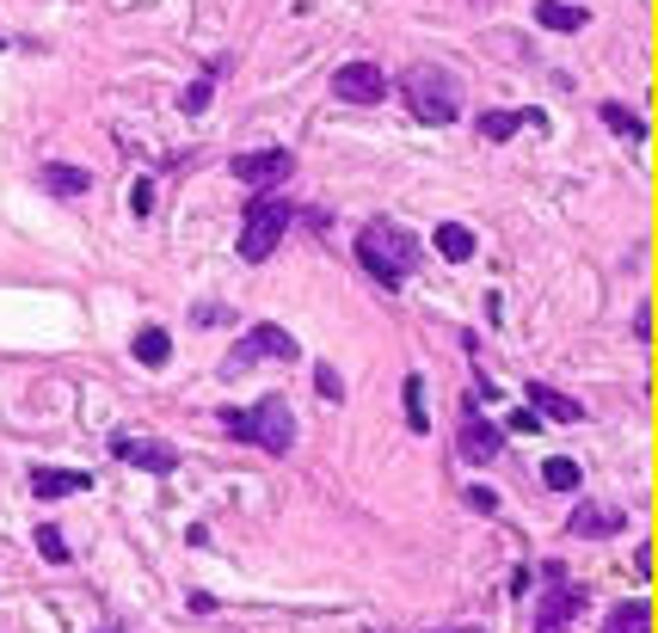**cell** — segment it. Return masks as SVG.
I'll return each instance as SVG.
<instances>
[{
  "mask_svg": "<svg viewBox=\"0 0 658 633\" xmlns=\"http://www.w3.org/2000/svg\"><path fill=\"white\" fill-rule=\"evenodd\" d=\"M505 424H511V431H524V436H536V431H548V424H541V412H536V406H524V412H511V419H505Z\"/></svg>",
  "mask_w": 658,
  "mask_h": 633,
  "instance_id": "25",
  "label": "cell"
},
{
  "mask_svg": "<svg viewBox=\"0 0 658 633\" xmlns=\"http://www.w3.org/2000/svg\"><path fill=\"white\" fill-rule=\"evenodd\" d=\"M579 609H585V591H579V584L548 579V596H541V609H536V633H567Z\"/></svg>",
  "mask_w": 658,
  "mask_h": 633,
  "instance_id": "9",
  "label": "cell"
},
{
  "mask_svg": "<svg viewBox=\"0 0 658 633\" xmlns=\"http://www.w3.org/2000/svg\"><path fill=\"white\" fill-rule=\"evenodd\" d=\"M536 26L541 31H585L591 13H585V7H567V0H536Z\"/></svg>",
  "mask_w": 658,
  "mask_h": 633,
  "instance_id": "13",
  "label": "cell"
},
{
  "mask_svg": "<svg viewBox=\"0 0 658 633\" xmlns=\"http://www.w3.org/2000/svg\"><path fill=\"white\" fill-rule=\"evenodd\" d=\"M332 93H339L345 105H376V99H388V74L376 62H345L339 74H332Z\"/></svg>",
  "mask_w": 658,
  "mask_h": 633,
  "instance_id": "7",
  "label": "cell"
},
{
  "mask_svg": "<svg viewBox=\"0 0 658 633\" xmlns=\"http://www.w3.org/2000/svg\"><path fill=\"white\" fill-rule=\"evenodd\" d=\"M315 388H320V394H327V400H345V382H339V375H332V370H327V363H320Z\"/></svg>",
  "mask_w": 658,
  "mask_h": 633,
  "instance_id": "26",
  "label": "cell"
},
{
  "mask_svg": "<svg viewBox=\"0 0 658 633\" xmlns=\"http://www.w3.org/2000/svg\"><path fill=\"white\" fill-rule=\"evenodd\" d=\"M111 455L118 462H130V468H142V474H172L179 468V449L172 443H154V436H111Z\"/></svg>",
  "mask_w": 658,
  "mask_h": 633,
  "instance_id": "8",
  "label": "cell"
},
{
  "mask_svg": "<svg viewBox=\"0 0 658 633\" xmlns=\"http://www.w3.org/2000/svg\"><path fill=\"white\" fill-rule=\"evenodd\" d=\"M567 529L579 541H609V535H621V511H609V504H579V511L567 516Z\"/></svg>",
  "mask_w": 658,
  "mask_h": 633,
  "instance_id": "11",
  "label": "cell"
},
{
  "mask_svg": "<svg viewBox=\"0 0 658 633\" xmlns=\"http://www.w3.org/2000/svg\"><path fill=\"white\" fill-rule=\"evenodd\" d=\"M172 356V339H167V326H142L136 332V363H148V370H160Z\"/></svg>",
  "mask_w": 658,
  "mask_h": 633,
  "instance_id": "17",
  "label": "cell"
},
{
  "mask_svg": "<svg viewBox=\"0 0 658 633\" xmlns=\"http://www.w3.org/2000/svg\"><path fill=\"white\" fill-rule=\"evenodd\" d=\"M529 584H536V572H529V566H517V572H511V596H524Z\"/></svg>",
  "mask_w": 658,
  "mask_h": 633,
  "instance_id": "29",
  "label": "cell"
},
{
  "mask_svg": "<svg viewBox=\"0 0 658 633\" xmlns=\"http://www.w3.org/2000/svg\"><path fill=\"white\" fill-rule=\"evenodd\" d=\"M529 406H536L541 419H554V424H585V406L572 394H560L554 382H529Z\"/></svg>",
  "mask_w": 658,
  "mask_h": 633,
  "instance_id": "10",
  "label": "cell"
},
{
  "mask_svg": "<svg viewBox=\"0 0 658 633\" xmlns=\"http://www.w3.org/2000/svg\"><path fill=\"white\" fill-rule=\"evenodd\" d=\"M296 222V210L283 198H271V191H252L247 203V228H240V259L247 264H265L277 252V240H283V228Z\"/></svg>",
  "mask_w": 658,
  "mask_h": 633,
  "instance_id": "4",
  "label": "cell"
},
{
  "mask_svg": "<svg viewBox=\"0 0 658 633\" xmlns=\"http://www.w3.org/2000/svg\"><path fill=\"white\" fill-rule=\"evenodd\" d=\"M541 480H548L554 492H579V480H585V468L572 462V455H554V462H541Z\"/></svg>",
  "mask_w": 658,
  "mask_h": 633,
  "instance_id": "19",
  "label": "cell"
},
{
  "mask_svg": "<svg viewBox=\"0 0 658 633\" xmlns=\"http://www.w3.org/2000/svg\"><path fill=\"white\" fill-rule=\"evenodd\" d=\"M400 400H407V424H412V431H431V419H425V382H419V375H407V382H400Z\"/></svg>",
  "mask_w": 658,
  "mask_h": 633,
  "instance_id": "20",
  "label": "cell"
},
{
  "mask_svg": "<svg viewBox=\"0 0 658 633\" xmlns=\"http://www.w3.org/2000/svg\"><path fill=\"white\" fill-rule=\"evenodd\" d=\"M604 633H646V603H621V609H609Z\"/></svg>",
  "mask_w": 658,
  "mask_h": 633,
  "instance_id": "22",
  "label": "cell"
},
{
  "mask_svg": "<svg viewBox=\"0 0 658 633\" xmlns=\"http://www.w3.org/2000/svg\"><path fill=\"white\" fill-rule=\"evenodd\" d=\"M38 554L50 560V566H62V560H68V541H62V529H56V523H38Z\"/></svg>",
  "mask_w": 658,
  "mask_h": 633,
  "instance_id": "23",
  "label": "cell"
},
{
  "mask_svg": "<svg viewBox=\"0 0 658 633\" xmlns=\"http://www.w3.org/2000/svg\"><path fill=\"white\" fill-rule=\"evenodd\" d=\"M357 259H363L369 278L395 295L400 283L412 278V264H419V240H412L400 222H369L363 234H357Z\"/></svg>",
  "mask_w": 658,
  "mask_h": 633,
  "instance_id": "1",
  "label": "cell"
},
{
  "mask_svg": "<svg viewBox=\"0 0 658 633\" xmlns=\"http://www.w3.org/2000/svg\"><path fill=\"white\" fill-rule=\"evenodd\" d=\"M247 344H252L259 356H277V363H296V356H302V344H296L283 326H252Z\"/></svg>",
  "mask_w": 658,
  "mask_h": 633,
  "instance_id": "14",
  "label": "cell"
},
{
  "mask_svg": "<svg viewBox=\"0 0 658 633\" xmlns=\"http://www.w3.org/2000/svg\"><path fill=\"white\" fill-rule=\"evenodd\" d=\"M222 431L235 443L265 449V455H290V443H296V419L277 394H265L259 406H222Z\"/></svg>",
  "mask_w": 658,
  "mask_h": 633,
  "instance_id": "2",
  "label": "cell"
},
{
  "mask_svg": "<svg viewBox=\"0 0 658 633\" xmlns=\"http://www.w3.org/2000/svg\"><path fill=\"white\" fill-rule=\"evenodd\" d=\"M437 252H443L449 264H468V259H475V228L443 222V228H437Z\"/></svg>",
  "mask_w": 658,
  "mask_h": 633,
  "instance_id": "15",
  "label": "cell"
},
{
  "mask_svg": "<svg viewBox=\"0 0 658 633\" xmlns=\"http://www.w3.org/2000/svg\"><path fill=\"white\" fill-rule=\"evenodd\" d=\"M130 203H136V215H148V210H154V185H148V179H142V185L130 191Z\"/></svg>",
  "mask_w": 658,
  "mask_h": 633,
  "instance_id": "28",
  "label": "cell"
},
{
  "mask_svg": "<svg viewBox=\"0 0 658 633\" xmlns=\"http://www.w3.org/2000/svg\"><path fill=\"white\" fill-rule=\"evenodd\" d=\"M191 320H203V326H216V320H222V326H228V308H216V302H198V308H191Z\"/></svg>",
  "mask_w": 658,
  "mask_h": 633,
  "instance_id": "27",
  "label": "cell"
},
{
  "mask_svg": "<svg viewBox=\"0 0 658 633\" xmlns=\"http://www.w3.org/2000/svg\"><path fill=\"white\" fill-rule=\"evenodd\" d=\"M210 93H216V74L191 80V87H185V111H191V118H198V111H203V105H210Z\"/></svg>",
  "mask_w": 658,
  "mask_h": 633,
  "instance_id": "24",
  "label": "cell"
},
{
  "mask_svg": "<svg viewBox=\"0 0 658 633\" xmlns=\"http://www.w3.org/2000/svg\"><path fill=\"white\" fill-rule=\"evenodd\" d=\"M517 123H541V111H487V118H480V135H487V142H511Z\"/></svg>",
  "mask_w": 658,
  "mask_h": 633,
  "instance_id": "16",
  "label": "cell"
},
{
  "mask_svg": "<svg viewBox=\"0 0 658 633\" xmlns=\"http://www.w3.org/2000/svg\"><path fill=\"white\" fill-rule=\"evenodd\" d=\"M92 486V474H68V468H38V474H31V492H38V499H74V492H87Z\"/></svg>",
  "mask_w": 658,
  "mask_h": 633,
  "instance_id": "12",
  "label": "cell"
},
{
  "mask_svg": "<svg viewBox=\"0 0 658 633\" xmlns=\"http://www.w3.org/2000/svg\"><path fill=\"white\" fill-rule=\"evenodd\" d=\"M604 123H609V130L621 135V142H640V135H646V123L634 118L628 105H616V99H609V105H604Z\"/></svg>",
  "mask_w": 658,
  "mask_h": 633,
  "instance_id": "21",
  "label": "cell"
},
{
  "mask_svg": "<svg viewBox=\"0 0 658 633\" xmlns=\"http://www.w3.org/2000/svg\"><path fill=\"white\" fill-rule=\"evenodd\" d=\"M92 633H118V627H92Z\"/></svg>",
  "mask_w": 658,
  "mask_h": 633,
  "instance_id": "31",
  "label": "cell"
},
{
  "mask_svg": "<svg viewBox=\"0 0 658 633\" xmlns=\"http://www.w3.org/2000/svg\"><path fill=\"white\" fill-rule=\"evenodd\" d=\"M0 43H7V38H0Z\"/></svg>",
  "mask_w": 658,
  "mask_h": 633,
  "instance_id": "32",
  "label": "cell"
},
{
  "mask_svg": "<svg viewBox=\"0 0 658 633\" xmlns=\"http://www.w3.org/2000/svg\"><path fill=\"white\" fill-rule=\"evenodd\" d=\"M228 172H235L247 191H277L296 172V154H290V148H252V154L228 160Z\"/></svg>",
  "mask_w": 658,
  "mask_h": 633,
  "instance_id": "5",
  "label": "cell"
},
{
  "mask_svg": "<svg viewBox=\"0 0 658 633\" xmlns=\"http://www.w3.org/2000/svg\"><path fill=\"white\" fill-rule=\"evenodd\" d=\"M456 443H461V455H468L475 468H487L492 455L505 449V431H499L492 419H480V406H468V400H461V431H456Z\"/></svg>",
  "mask_w": 658,
  "mask_h": 633,
  "instance_id": "6",
  "label": "cell"
},
{
  "mask_svg": "<svg viewBox=\"0 0 658 633\" xmlns=\"http://www.w3.org/2000/svg\"><path fill=\"white\" fill-rule=\"evenodd\" d=\"M400 99H407V111L419 123H456L461 118L456 80L437 74V68H407V74H400Z\"/></svg>",
  "mask_w": 658,
  "mask_h": 633,
  "instance_id": "3",
  "label": "cell"
},
{
  "mask_svg": "<svg viewBox=\"0 0 658 633\" xmlns=\"http://www.w3.org/2000/svg\"><path fill=\"white\" fill-rule=\"evenodd\" d=\"M431 633H480V627H468V621H461V627H431Z\"/></svg>",
  "mask_w": 658,
  "mask_h": 633,
  "instance_id": "30",
  "label": "cell"
},
{
  "mask_svg": "<svg viewBox=\"0 0 658 633\" xmlns=\"http://www.w3.org/2000/svg\"><path fill=\"white\" fill-rule=\"evenodd\" d=\"M43 185H50L56 198H87V185H92V179H87L80 167H43Z\"/></svg>",
  "mask_w": 658,
  "mask_h": 633,
  "instance_id": "18",
  "label": "cell"
}]
</instances>
